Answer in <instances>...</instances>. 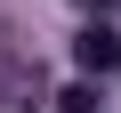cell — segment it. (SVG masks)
<instances>
[{
	"label": "cell",
	"instance_id": "1",
	"mask_svg": "<svg viewBox=\"0 0 121 113\" xmlns=\"http://www.w3.org/2000/svg\"><path fill=\"white\" fill-rule=\"evenodd\" d=\"M73 56H81V73H113V65H121V40H113L105 24H89V32L73 40Z\"/></svg>",
	"mask_w": 121,
	"mask_h": 113
},
{
	"label": "cell",
	"instance_id": "2",
	"mask_svg": "<svg viewBox=\"0 0 121 113\" xmlns=\"http://www.w3.org/2000/svg\"><path fill=\"white\" fill-rule=\"evenodd\" d=\"M56 113H97V89L73 81V89H56Z\"/></svg>",
	"mask_w": 121,
	"mask_h": 113
}]
</instances>
